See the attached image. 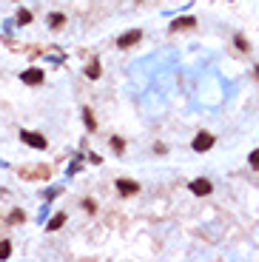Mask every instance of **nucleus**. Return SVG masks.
<instances>
[{
    "instance_id": "obj_1",
    "label": "nucleus",
    "mask_w": 259,
    "mask_h": 262,
    "mask_svg": "<svg viewBox=\"0 0 259 262\" xmlns=\"http://www.w3.org/2000/svg\"><path fill=\"white\" fill-rule=\"evenodd\" d=\"M214 143H216V137L211 131H199L197 137H194V143H191V149L197 151V154H205V151L214 149Z\"/></svg>"
},
{
    "instance_id": "obj_2",
    "label": "nucleus",
    "mask_w": 259,
    "mask_h": 262,
    "mask_svg": "<svg viewBox=\"0 0 259 262\" xmlns=\"http://www.w3.org/2000/svg\"><path fill=\"white\" fill-rule=\"evenodd\" d=\"M20 140L26 143V146H32V149H40V151H46V146H49V140H46L43 134H37V131H29V128L20 131Z\"/></svg>"
},
{
    "instance_id": "obj_3",
    "label": "nucleus",
    "mask_w": 259,
    "mask_h": 262,
    "mask_svg": "<svg viewBox=\"0 0 259 262\" xmlns=\"http://www.w3.org/2000/svg\"><path fill=\"white\" fill-rule=\"evenodd\" d=\"M188 188H191V194H194V197H208V194L214 191L211 180H205V177H199V180H191V183H188Z\"/></svg>"
},
{
    "instance_id": "obj_4",
    "label": "nucleus",
    "mask_w": 259,
    "mask_h": 262,
    "mask_svg": "<svg viewBox=\"0 0 259 262\" xmlns=\"http://www.w3.org/2000/svg\"><path fill=\"white\" fill-rule=\"evenodd\" d=\"M20 177L23 180H46L49 177V166H26V168H20Z\"/></svg>"
},
{
    "instance_id": "obj_5",
    "label": "nucleus",
    "mask_w": 259,
    "mask_h": 262,
    "mask_svg": "<svg viewBox=\"0 0 259 262\" xmlns=\"http://www.w3.org/2000/svg\"><path fill=\"white\" fill-rule=\"evenodd\" d=\"M137 191H140V183H134V180H125V177H120V180H117V194H120V197H134Z\"/></svg>"
},
{
    "instance_id": "obj_6",
    "label": "nucleus",
    "mask_w": 259,
    "mask_h": 262,
    "mask_svg": "<svg viewBox=\"0 0 259 262\" xmlns=\"http://www.w3.org/2000/svg\"><path fill=\"white\" fill-rule=\"evenodd\" d=\"M46 80L43 69H26L23 74H20V83H26V86H40Z\"/></svg>"
},
{
    "instance_id": "obj_7",
    "label": "nucleus",
    "mask_w": 259,
    "mask_h": 262,
    "mask_svg": "<svg viewBox=\"0 0 259 262\" xmlns=\"http://www.w3.org/2000/svg\"><path fill=\"white\" fill-rule=\"evenodd\" d=\"M140 37H143V32H140V29H128V32L117 40V46H120V49H128V46L140 43Z\"/></svg>"
},
{
    "instance_id": "obj_8",
    "label": "nucleus",
    "mask_w": 259,
    "mask_h": 262,
    "mask_svg": "<svg viewBox=\"0 0 259 262\" xmlns=\"http://www.w3.org/2000/svg\"><path fill=\"white\" fill-rule=\"evenodd\" d=\"M185 29H197V18H177V20H171V32H185Z\"/></svg>"
},
{
    "instance_id": "obj_9",
    "label": "nucleus",
    "mask_w": 259,
    "mask_h": 262,
    "mask_svg": "<svg viewBox=\"0 0 259 262\" xmlns=\"http://www.w3.org/2000/svg\"><path fill=\"white\" fill-rule=\"evenodd\" d=\"M63 26H66V15H63V12H52V15H49V29L57 32V29H63Z\"/></svg>"
},
{
    "instance_id": "obj_10",
    "label": "nucleus",
    "mask_w": 259,
    "mask_h": 262,
    "mask_svg": "<svg viewBox=\"0 0 259 262\" xmlns=\"http://www.w3.org/2000/svg\"><path fill=\"white\" fill-rule=\"evenodd\" d=\"M63 225H66V214H54L46 228H49V231H57V228H63Z\"/></svg>"
},
{
    "instance_id": "obj_11",
    "label": "nucleus",
    "mask_w": 259,
    "mask_h": 262,
    "mask_svg": "<svg viewBox=\"0 0 259 262\" xmlns=\"http://www.w3.org/2000/svg\"><path fill=\"white\" fill-rule=\"evenodd\" d=\"M83 122H86L89 131H97V120H94V114H91L89 108H83Z\"/></svg>"
},
{
    "instance_id": "obj_12",
    "label": "nucleus",
    "mask_w": 259,
    "mask_h": 262,
    "mask_svg": "<svg viewBox=\"0 0 259 262\" xmlns=\"http://www.w3.org/2000/svg\"><path fill=\"white\" fill-rule=\"evenodd\" d=\"M86 74H89L91 80H97L100 77V60H91L89 66H86Z\"/></svg>"
},
{
    "instance_id": "obj_13",
    "label": "nucleus",
    "mask_w": 259,
    "mask_h": 262,
    "mask_svg": "<svg viewBox=\"0 0 259 262\" xmlns=\"http://www.w3.org/2000/svg\"><path fill=\"white\" fill-rule=\"evenodd\" d=\"M233 43H236L239 52H250V43L245 40V35H233Z\"/></svg>"
},
{
    "instance_id": "obj_14",
    "label": "nucleus",
    "mask_w": 259,
    "mask_h": 262,
    "mask_svg": "<svg viewBox=\"0 0 259 262\" xmlns=\"http://www.w3.org/2000/svg\"><path fill=\"white\" fill-rule=\"evenodd\" d=\"M23 219H26V214H23L20 208H15V211L9 214V222H12V225H18V222H23Z\"/></svg>"
},
{
    "instance_id": "obj_15",
    "label": "nucleus",
    "mask_w": 259,
    "mask_h": 262,
    "mask_svg": "<svg viewBox=\"0 0 259 262\" xmlns=\"http://www.w3.org/2000/svg\"><path fill=\"white\" fill-rule=\"evenodd\" d=\"M18 23H20V26L32 23V12H29V9H20V12H18Z\"/></svg>"
},
{
    "instance_id": "obj_16",
    "label": "nucleus",
    "mask_w": 259,
    "mask_h": 262,
    "mask_svg": "<svg viewBox=\"0 0 259 262\" xmlns=\"http://www.w3.org/2000/svg\"><path fill=\"white\" fill-rule=\"evenodd\" d=\"M111 149H114L117 154H123V149H125V140H123V137H111Z\"/></svg>"
},
{
    "instance_id": "obj_17",
    "label": "nucleus",
    "mask_w": 259,
    "mask_h": 262,
    "mask_svg": "<svg viewBox=\"0 0 259 262\" xmlns=\"http://www.w3.org/2000/svg\"><path fill=\"white\" fill-rule=\"evenodd\" d=\"M248 163H250V168H253V171H259V149H253V151H250Z\"/></svg>"
},
{
    "instance_id": "obj_18",
    "label": "nucleus",
    "mask_w": 259,
    "mask_h": 262,
    "mask_svg": "<svg viewBox=\"0 0 259 262\" xmlns=\"http://www.w3.org/2000/svg\"><path fill=\"white\" fill-rule=\"evenodd\" d=\"M12 253V242H0V259H6Z\"/></svg>"
},
{
    "instance_id": "obj_19",
    "label": "nucleus",
    "mask_w": 259,
    "mask_h": 262,
    "mask_svg": "<svg viewBox=\"0 0 259 262\" xmlns=\"http://www.w3.org/2000/svg\"><path fill=\"white\" fill-rule=\"evenodd\" d=\"M253 74H256V80H259V66H256V71H253Z\"/></svg>"
}]
</instances>
